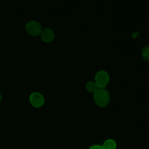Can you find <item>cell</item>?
<instances>
[{
  "label": "cell",
  "mask_w": 149,
  "mask_h": 149,
  "mask_svg": "<svg viewBox=\"0 0 149 149\" xmlns=\"http://www.w3.org/2000/svg\"><path fill=\"white\" fill-rule=\"evenodd\" d=\"M94 102L100 107H105L109 101V94L105 88H98L93 95Z\"/></svg>",
  "instance_id": "1"
},
{
  "label": "cell",
  "mask_w": 149,
  "mask_h": 149,
  "mask_svg": "<svg viewBox=\"0 0 149 149\" xmlns=\"http://www.w3.org/2000/svg\"><path fill=\"white\" fill-rule=\"evenodd\" d=\"M141 56L143 59L149 62V45L144 46L141 51Z\"/></svg>",
  "instance_id": "8"
},
{
  "label": "cell",
  "mask_w": 149,
  "mask_h": 149,
  "mask_svg": "<svg viewBox=\"0 0 149 149\" xmlns=\"http://www.w3.org/2000/svg\"><path fill=\"white\" fill-rule=\"evenodd\" d=\"M1 98H2V96H1V94L0 93V102H1Z\"/></svg>",
  "instance_id": "10"
},
{
  "label": "cell",
  "mask_w": 149,
  "mask_h": 149,
  "mask_svg": "<svg viewBox=\"0 0 149 149\" xmlns=\"http://www.w3.org/2000/svg\"><path fill=\"white\" fill-rule=\"evenodd\" d=\"M40 35L41 40L47 43L52 41L55 38L54 31L49 28L43 29Z\"/></svg>",
  "instance_id": "5"
},
{
  "label": "cell",
  "mask_w": 149,
  "mask_h": 149,
  "mask_svg": "<svg viewBox=\"0 0 149 149\" xmlns=\"http://www.w3.org/2000/svg\"><path fill=\"white\" fill-rule=\"evenodd\" d=\"M88 149H103L102 146L98 145V144H95L91 146Z\"/></svg>",
  "instance_id": "9"
},
{
  "label": "cell",
  "mask_w": 149,
  "mask_h": 149,
  "mask_svg": "<svg viewBox=\"0 0 149 149\" xmlns=\"http://www.w3.org/2000/svg\"><path fill=\"white\" fill-rule=\"evenodd\" d=\"M26 32L31 36H37L42 31V26L37 21L30 20L28 22L25 26Z\"/></svg>",
  "instance_id": "2"
},
{
  "label": "cell",
  "mask_w": 149,
  "mask_h": 149,
  "mask_svg": "<svg viewBox=\"0 0 149 149\" xmlns=\"http://www.w3.org/2000/svg\"><path fill=\"white\" fill-rule=\"evenodd\" d=\"M102 147L103 149H116V143L113 139H107L104 142Z\"/></svg>",
  "instance_id": "6"
},
{
  "label": "cell",
  "mask_w": 149,
  "mask_h": 149,
  "mask_svg": "<svg viewBox=\"0 0 149 149\" xmlns=\"http://www.w3.org/2000/svg\"><path fill=\"white\" fill-rule=\"evenodd\" d=\"M94 80L98 88H105L109 81V76L106 71L99 70L96 73Z\"/></svg>",
  "instance_id": "3"
},
{
  "label": "cell",
  "mask_w": 149,
  "mask_h": 149,
  "mask_svg": "<svg viewBox=\"0 0 149 149\" xmlns=\"http://www.w3.org/2000/svg\"><path fill=\"white\" fill-rule=\"evenodd\" d=\"M29 101L31 105L34 108H40L44 104L43 95L38 92L32 93L29 97Z\"/></svg>",
  "instance_id": "4"
},
{
  "label": "cell",
  "mask_w": 149,
  "mask_h": 149,
  "mask_svg": "<svg viewBox=\"0 0 149 149\" xmlns=\"http://www.w3.org/2000/svg\"><path fill=\"white\" fill-rule=\"evenodd\" d=\"M86 88L88 92L93 93L98 88L95 81H87L86 84Z\"/></svg>",
  "instance_id": "7"
}]
</instances>
